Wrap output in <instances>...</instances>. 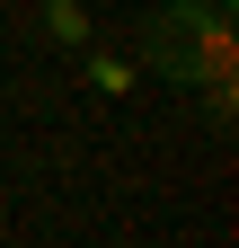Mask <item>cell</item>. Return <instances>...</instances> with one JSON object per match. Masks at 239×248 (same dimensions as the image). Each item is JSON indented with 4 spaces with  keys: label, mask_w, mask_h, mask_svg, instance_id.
Instances as JSON below:
<instances>
[{
    "label": "cell",
    "mask_w": 239,
    "mask_h": 248,
    "mask_svg": "<svg viewBox=\"0 0 239 248\" xmlns=\"http://www.w3.org/2000/svg\"><path fill=\"white\" fill-rule=\"evenodd\" d=\"M142 71L168 80L177 98L186 89H230L239 71V36L213 0H160L151 18H142Z\"/></svg>",
    "instance_id": "obj_1"
},
{
    "label": "cell",
    "mask_w": 239,
    "mask_h": 248,
    "mask_svg": "<svg viewBox=\"0 0 239 248\" xmlns=\"http://www.w3.org/2000/svg\"><path fill=\"white\" fill-rule=\"evenodd\" d=\"M89 80H98V89H124V80H133V62H115V53H98V62H89Z\"/></svg>",
    "instance_id": "obj_2"
}]
</instances>
